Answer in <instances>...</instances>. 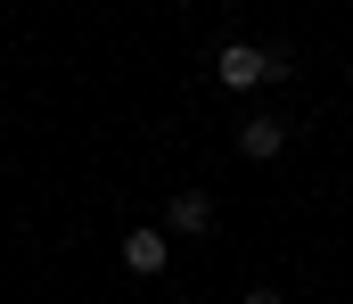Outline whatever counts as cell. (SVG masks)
Segmentation results:
<instances>
[{
  "instance_id": "obj_5",
  "label": "cell",
  "mask_w": 353,
  "mask_h": 304,
  "mask_svg": "<svg viewBox=\"0 0 353 304\" xmlns=\"http://www.w3.org/2000/svg\"><path fill=\"white\" fill-rule=\"evenodd\" d=\"M247 304H279V288H247Z\"/></svg>"
},
{
  "instance_id": "obj_2",
  "label": "cell",
  "mask_w": 353,
  "mask_h": 304,
  "mask_svg": "<svg viewBox=\"0 0 353 304\" xmlns=\"http://www.w3.org/2000/svg\"><path fill=\"white\" fill-rule=\"evenodd\" d=\"M165 230H173V239H205V230H214V198H205V190H181V198L165 205Z\"/></svg>"
},
{
  "instance_id": "obj_4",
  "label": "cell",
  "mask_w": 353,
  "mask_h": 304,
  "mask_svg": "<svg viewBox=\"0 0 353 304\" xmlns=\"http://www.w3.org/2000/svg\"><path fill=\"white\" fill-rule=\"evenodd\" d=\"M123 263H132V280H157L165 272V230H132L123 239Z\"/></svg>"
},
{
  "instance_id": "obj_1",
  "label": "cell",
  "mask_w": 353,
  "mask_h": 304,
  "mask_svg": "<svg viewBox=\"0 0 353 304\" xmlns=\"http://www.w3.org/2000/svg\"><path fill=\"white\" fill-rule=\"evenodd\" d=\"M214 74H222V91H255V83H279V74H288V50H255V41H230V50L214 58Z\"/></svg>"
},
{
  "instance_id": "obj_3",
  "label": "cell",
  "mask_w": 353,
  "mask_h": 304,
  "mask_svg": "<svg viewBox=\"0 0 353 304\" xmlns=\"http://www.w3.org/2000/svg\"><path fill=\"white\" fill-rule=\"evenodd\" d=\"M279 148H288V123H271V115H255V123H239V156H247V165H271Z\"/></svg>"
}]
</instances>
